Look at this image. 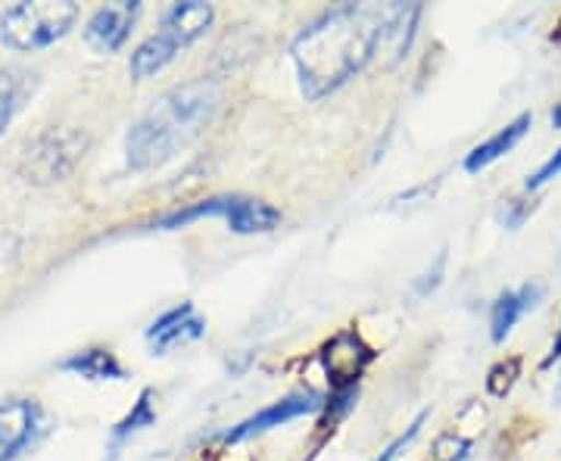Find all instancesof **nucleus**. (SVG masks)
Masks as SVG:
<instances>
[{"label": "nucleus", "instance_id": "f257e3e1", "mask_svg": "<svg viewBox=\"0 0 561 461\" xmlns=\"http://www.w3.org/2000/svg\"><path fill=\"white\" fill-rule=\"evenodd\" d=\"M393 7L341 3L309 22L290 44L297 79L306 101H321L341 91L375 60Z\"/></svg>", "mask_w": 561, "mask_h": 461}, {"label": "nucleus", "instance_id": "f03ea898", "mask_svg": "<svg viewBox=\"0 0 561 461\" xmlns=\"http://www.w3.org/2000/svg\"><path fill=\"white\" fill-rule=\"evenodd\" d=\"M219 106L221 91L216 81L194 79L175 84L131 125L125 138L128 165L135 172H150L175 160L213 125Z\"/></svg>", "mask_w": 561, "mask_h": 461}, {"label": "nucleus", "instance_id": "7ed1b4c3", "mask_svg": "<svg viewBox=\"0 0 561 461\" xmlns=\"http://www.w3.org/2000/svg\"><path fill=\"white\" fill-rule=\"evenodd\" d=\"M79 20V7L69 0L16 3L0 16V41L20 54L57 44Z\"/></svg>", "mask_w": 561, "mask_h": 461}, {"label": "nucleus", "instance_id": "20e7f679", "mask_svg": "<svg viewBox=\"0 0 561 461\" xmlns=\"http://www.w3.org/2000/svg\"><path fill=\"white\" fill-rule=\"evenodd\" d=\"M84 143H88L84 135L66 131V128H54V131L41 135L38 141L28 143V150L22 157V175L35 184L60 181L84 157Z\"/></svg>", "mask_w": 561, "mask_h": 461}, {"label": "nucleus", "instance_id": "39448f33", "mask_svg": "<svg viewBox=\"0 0 561 461\" xmlns=\"http://www.w3.org/2000/svg\"><path fill=\"white\" fill-rule=\"evenodd\" d=\"M375 349L365 343L356 327H343L331 341L321 346V365L331 390H346L356 387L359 378L368 371V365L375 361Z\"/></svg>", "mask_w": 561, "mask_h": 461}, {"label": "nucleus", "instance_id": "423d86ee", "mask_svg": "<svg viewBox=\"0 0 561 461\" xmlns=\"http://www.w3.org/2000/svg\"><path fill=\"white\" fill-rule=\"evenodd\" d=\"M324 408V396L316 393V390H300V393H290L284 400L272 402L268 408H262L256 415H250L247 422L234 424L231 430H225V442H241L250 440V437H260L272 427H280V424L294 422V418H302V415H316Z\"/></svg>", "mask_w": 561, "mask_h": 461}, {"label": "nucleus", "instance_id": "0eeeda50", "mask_svg": "<svg viewBox=\"0 0 561 461\" xmlns=\"http://www.w3.org/2000/svg\"><path fill=\"white\" fill-rule=\"evenodd\" d=\"M44 427V412L35 400L0 402V461L20 459Z\"/></svg>", "mask_w": 561, "mask_h": 461}, {"label": "nucleus", "instance_id": "6e6552de", "mask_svg": "<svg viewBox=\"0 0 561 461\" xmlns=\"http://www.w3.org/2000/svg\"><path fill=\"white\" fill-rule=\"evenodd\" d=\"M138 13L140 3H110V7H101V10L88 20L84 41H88L91 47L103 50V54L119 50L122 44L128 41V35H131Z\"/></svg>", "mask_w": 561, "mask_h": 461}, {"label": "nucleus", "instance_id": "1a4fd4ad", "mask_svg": "<svg viewBox=\"0 0 561 461\" xmlns=\"http://www.w3.org/2000/svg\"><path fill=\"white\" fill-rule=\"evenodd\" d=\"M203 334H206V321L197 315V309L191 302L169 309L165 315H160L147 327V341L153 343V353H165L179 343L201 341Z\"/></svg>", "mask_w": 561, "mask_h": 461}, {"label": "nucleus", "instance_id": "9d476101", "mask_svg": "<svg viewBox=\"0 0 561 461\" xmlns=\"http://www.w3.org/2000/svg\"><path fill=\"white\" fill-rule=\"evenodd\" d=\"M542 300V284L537 281H527L518 290H505L496 297L493 302V309H490V337L493 343H502L512 331H515V324L530 312V309H537Z\"/></svg>", "mask_w": 561, "mask_h": 461}, {"label": "nucleus", "instance_id": "9b49d317", "mask_svg": "<svg viewBox=\"0 0 561 461\" xmlns=\"http://www.w3.org/2000/svg\"><path fill=\"white\" fill-rule=\"evenodd\" d=\"M530 125H534V116H530V113L515 116L505 128H500L496 135H490L486 141L478 143V147L465 157V172H468V175H478L483 169H490L493 162H500L502 157H508V153L524 141V135L530 131Z\"/></svg>", "mask_w": 561, "mask_h": 461}, {"label": "nucleus", "instance_id": "f8f14e48", "mask_svg": "<svg viewBox=\"0 0 561 461\" xmlns=\"http://www.w3.org/2000/svg\"><path fill=\"white\" fill-rule=\"evenodd\" d=\"M213 16L216 10L209 3H201V0H187V3H175L165 16H162V32L172 35L179 47H187L194 41L206 35V28L213 25Z\"/></svg>", "mask_w": 561, "mask_h": 461}, {"label": "nucleus", "instance_id": "ddd939ff", "mask_svg": "<svg viewBox=\"0 0 561 461\" xmlns=\"http://www.w3.org/2000/svg\"><path fill=\"white\" fill-rule=\"evenodd\" d=\"M225 221L234 234H268L280 224V209L253 197H231V209Z\"/></svg>", "mask_w": 561, "mask_h": 461}, {"label": "nucleus", "instance_id": "4468645a", "mask_svg": "<svg viewBox=\"0 0 561 461\" xmlns=\"http://www.w3.org/2000/svg\"><path fill=\"white\" fill-rule=\"evenodd\" d=\"M62 371L76 374V378H84V381H125L128 371L122 368V361L103 349V346H91V349H81V353H72L69 359L60 361Z\"/></svg>", "mask_w": 561, "mask_h": 461}, {"label": "nucleus", "instance_id": "2eb2a0df", "mask_svg": "<svg viewBox=\"0 0 561 461\" xmlns=\"http://www.w3.org/2000/svg\"><path fill=\"white\" fill-rule=\"evenodd\" d=\"M181 47L175 44L172 35H165V32H157V35H150V38H144L135 47V54H131V60H128V72H131V79H150V76H157L162 72L169 62L175 60V54H179Z\"/></svg>", "mask_w": 561, "mask_h": 461}, {"label": "nucleus", "instance_id": "dca6fc26", "mask_svg": "<svg viewBox=\"0 0 561 461\" xmlns=\"http://www.w3.org/2000/svg\"><path fill=\"white\" fill-rule=\"evenodd\" d=\"M419 20H421L419 3H393V13H390V22H387V32H383V44H381V47L390 50V62H400L402 57L409 54Z\"/></svg>", "mask_w": 561, "mask_h": 461}, {"label": "nucleus", "instance_id": "f3484780", "mask_svg": "<svg viewBox=\"0 0 561 461\" xmlns=\"http://www.w3.org/2000/svg\"><path fill=\"white\" fill-rule=\"evenodd\" d=\"M228 209H231V197H209V200H197L191 203V206H181V209L165 212V216L157 219V228H162V231H175V228H184V224L206 219V216H221V219H225Z\"/></svg>", "mask_w": 561, "mask_h": 461}, {"label": "nucleus", "instance_id": "a211bd4d", "mask_svg": "<svg viewBox=\"0 0 561 461\" xmlns=\"http://www.w3.org/2000/svg\"><path fill=\"white\" fill-rule=\"evenodd\" d=\"M157 422V408H153V390H140L138 402L131 405V412L113 427V442L128 440L131 434H138L144 427H153Z\"/></svg>", "mask_w": 561, "mask_h": 461}, {"label": "nucleus", "instance_id": "6ab92c4d", "mask_svg": "<svg viewBox=\"0 0 561 461\" xmlns=\"http://www.w3.org/2000/svg\"><path fill=\"white\" fill-rule=\"evenodd\" d=\"M522 356H508V359L496 361V365L486 371V393H490L493 400H505V396L515 390V383L522 381Z\"/></svg>", "mask_w": 561, "mask_h": 461}, {"label": "nucleus", "instance_id": "aec40b11", "mask_svg": "<svg viewBox=\"0 0 561 461\" xmlns=\"http://www.w3.org/2000/svg\"><path fill=\"white\" fill-rule=\"evenodd\" d=\"M22 76L16 69H0V135L7 131V125L13 122L16 110L22 106Z\"/></svg>", "mask_w": 561, "mask_h": 461}, {"label": "nucleus", "instance_id": "412c9836", "mask_svg": "<svg viewBox=\"0 0 561 461\" xmlns=\"http://www.w3.org/2000/svg\"><path fill=\"white\" fill-rule=\"evenodd\" d=\"M471 446H474L471 437H465L461 430H449V434H443V437H437V442H434V459L465 461L471 456Z\"/></svg>", "mask_w": 561, "mask_h": 461}, {"label": "nucleus", "instance_id": "4be33fe9", "mask_svg": "<svg viewBox=\"0 0 561 461\" xmlns=\"http://www.w3.org/2000/svg\"><path fill=\"white\" fill-rule=\"evenodd\" d=\"M356 400H359V390L356 387L334 390L331 400H324V427L331 424V430H334V424L341 422L343 415H350V408L356 405Z\"/></svg>", "mask_w": 561, "mask_h": 461}, {"label": "nucleus", "instance_id": "5701e85b", "mask_svg": "<svg viewBox=\"0 0 561 461\" xmlns=\"http://www.w3.org/2000/svg\"><path fill=\"white\" fill-rule=\"evenodd\" d=\"M559 175H561V147L552 153V157H549V160L542 162L537 172H530V175H527V181H524V191H527V194H534V191L546 187L549 181L559 178Z\"/></svg>", "mask_w": 561, "mask_h": 461}, {"label": "nucleus", "instance_id": "b1692460", "mask_svg": "<svg viewBox=\"0 0 561 461\" xmlns=\"http://www.w3.org/2000/svg\"><path fill=\"white\" fill-rule=\"evenodd\" d=\"M424 422H427V412H421L419 418H415V422L409 424V430H405V434H400L397 440H393V442H390V446H387V449H383L381 459H378V461H397V456H400L402 449H405L409 442H412V440H415V437H419L421 427H424Z\"/></svg>", "mask_w": 561, "mask_h": 461}, {"label": "nucleus", "instance_id": "393cba45", "mask_svg": "<svg viewBox=\"0 0 561 461\" xmlns=\"http://www.w3.org/2000/svg\"><path fill=\"white\" fill-rule=\"evenodd\" d=\"M530 212H534V200H508L502 209V221L505 228H522Z\"/></svg>", "mask_w": 561, "mask_h": 461}, {"label": "nucleus", "instance_id": "a878e982", "mask_svg": "<svg viewBox=\"0 0 561 461\" xmlns=\"http://www.w3.org/2000/svg\"><path fill=\"white\" fill-rule=\"evenodd\" d=\"M559 359H561V327H559V334H556V341H552V346H549V353H546V359H542V368H552Z\"/></svg>", "mask_w": 561, "mask_h": 461}, {"label": "nucleus", "instance_id": "bb28decb", "mask_svg": "<svg viewBox=\"0 0 561 461\" xmlns=\"http://www.w3.org/2000/svg\"><path fill=\"white\" fill-rule=\"evenodd\" d=\"M552 402H556V405H561V368H559V374H556V390H552Z\"/></svg>", "mask_w": 561, "mask_h": 461}, {"label": "nucleus", "instance_id": "cd10ccee", "mask_svg": "<svg viewBox=\"0 0 561 461\" xmlns=\"http://www.w3.org/2000/svg\"><path fill=\"white\" fill-rule=\"evenodd\" d=\"M552 125H556V128H561V101L556 103V110H552Z\"/></svg>", "mask_w": 561, "mask_h": 461}, {"label": "nucleus", "instance_id": "c85d7f7f", "mask_svg": "<svg viewBox=\"0 0 561 461\" xmlns=\"http://www.w3.org/2000/svg\"><path fill=\"white\" fill-rule=\"evenodd\" d=\"M552 41H556V44L561 47V20H559V25H556V32H552Z\"/></svg>", "mask_w": 561, "mask_h": 461}]
</instances>
